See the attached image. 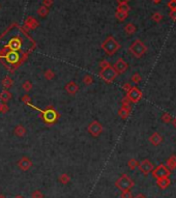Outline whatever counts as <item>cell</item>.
<instances>
[{"mask_svg": "<svg viewBox=\"0 0 176 198\" xmlns=\"http://www.w3.org/2000/svg\"><path fill=\"white\" fill-rule=\"evenodd\" d=\"M101 47H102V49L104 50V52H105L107 55L112 56L120 49V44L115 40L114 37L110 35V37H108L105 41H104Z\"/></svg>", "mask_w": 176, "mask_h": 198, "instance_id": "obj_1", "label": "cell"}, {"mask_svg": "<svg viewBox=\"0 0 176 198\" xmlns=\"http://www.w3.org/2000/svg\"><path fill=\"white\" fill-rule=\"evenodd\" d=\"M134 186H135V183L129 175L127 174H122V175L119 177L117 181L115 182V187L120 191H125V190H131Z\"/></svg>", "mask_w": 176, "mask_h": 198, "instance_id": "obj_2", "label": "cell"}, {"mask_svg": "<svg viewBox=\"0 0 176 198\" xmlns=\"http://www.w3.org/2000/svg\"><path fill=\"white\" fill-rule=\"evenodd\" d=\"M117 76H118V74L116 73V71L114 70V67H113L111 64L107 67L101 69L100 77L106 82V83H112V82L116 79V77Z\"/></svg>", "mask_w": 176, "mask_h": 198, "instance_id": "obj_3", "label": "cell"}, {"mask_svg": "<svg viewBox=\"0 0 176 198\" xmlns=\"http://www.w3.org/2000/svg\"><path fill=\"white\" fill-rule=\"evenodd\" d=\"M129 50L135 57L141 58L146 53V51H147V48H146V46L140 40H136L134 41V43L130 46Z\"/></svg>", "mask_w": 176, "mask_h": 198, "instance_id": "obj_4", "label": "cell"}, {"mask_svg": "<svg viewBox=\"0 0 176 198\" xmlns=\"http://www.w3.org/2000/svg\"><path fill=\"white\" fill-rule=\"evenodd\" d=\"M151 172H152V175L154 179H163V177H169V175L171 174V170H170L166 165L160 164L159 166H157Z\"/></svg>", "mask_w": 176, "mask_h": 198, "instance_id": "obj_5", "label": "cell"}, {"mask_svg": "<svg viewBox=\"0 0 176 198\" xmlns=\"http://www.w3.org/2000/svg\"><path fill=\"white\" fill-rule=\"evenodd\" d=\"M127 99L130 100L131 103L137 104V103L142 99L143 93L137 86H132V88L127 93Z\"/></svg>", "mask_w": 176, "mask_h": 198, "instance_id": "obj_6", "label": "cell"}, {"mask_svg": "<svg viewBox=\"0 0 176 198\" xmlns=\"http://www.w3.org/2000/svg\"><path fill=\"white\" fill-rule=\"evenodd\" d=\"M87 130H88V133L92 136V137L97 138L98 136L103 133V126H102V123L100 122H97V120H93V122H91L88 125Z\"/></svg>", "mask_w": 176, "mask_h": 198, "instance_id": "obj_7", "label": "cell"}, {"mask_svg": "<svg viewBox=\"0 0 176 198\" xmlns=\"http://www.w3.org/2000/svg\"><path fill=\"white\" fill-rule=\"evenodd\" d=\"M138 167H139L140 171H141V172L144 174V175H147V174H149V173L151 172V171L154 169L153 164L151 163V162L149 161V160H147V159L140 162Z\"/></svg>", "mask_w": 176, "mask_h": 198, "instance_id": "obj_8", "label": "cell"}, {"mask_svg": "<svg viewBox=\"0 0 176 198\" xmlns=\"http://www.w3.org/2000/svg\"><path fill=\"white\" fill-rule=\"evenodd\" d=\"M43 114H44L45 120H46L47 123H52L56 122V119H57V117H58V115H57V113H56V111L52 107L51 108L49 107V109H47V110L43 111Z\"/></svg>", "mask_w": 176, "mask_h": 198, "instance_id": "obj_9", "label": "cell"}, {"mask_svg": "<svg viewBox=\"0 0 176 198\" xmlns=\"http://www.w3.org/2000/svg\"><path fill=\"white\" fill-rule=\"evenodd\" d=\"M17 165L22 171H28L32 167L33 164H32V161L28 158V157H22V158L18 161Z\"/></svg>", "mask_w": 176, "mask_h": 198, "instance_id": "obj_10", "label": "cell"}, {"mask_svg": "<svg viewBox=\"0 0 176 198\" xmlns=\"http://www.w3.org/2000/svg\"><path fill=\"white\" fill-rule=\"evenodd\" d=\"M113 67H114V70L116 71V73L119 75V74H123L125 71L127 70L129 64H127V62H125L122 58H119V59H117V61L114 63Z\"/></svg>", "mask_w": 176, "mask_h": 198, "instance_id": "obj_11", "label": "cell"}, {"mask_svg": "<svg viewBox=\"0 0 176 198\" xmlns=\"http://www.w3.org/2000/svg\"><path fill=\"white\" fill-rule=\"evenodd\" d=\"M64 89H65V91H67L68 94H71V96H74V94H76L79 91L80 87H79V85L76 83V82L71 81V82H68L67 85H65Z\"/></svg>", "mask_w": 176, "mask_h": 198, "instance_id": "obj_12", "label": "cell"}, {"mask_svg": "<svg viewBox=\"0 0 176 198\" xmlns=\"http://www.w3.org/2000/svg\"><path fill=\"white\" fill-rule=\"evenodd\" d=\"M24 24H25V27L27 29H29V30H33V29L38 27L40 23H38V21L35 19V18L30 16L25 20V23H24Z\"/></svg>", "mask_w": 176, "mask_h": 198, "instance_id": "obj_13", "label": "cell"}, {"mask_svg": "<svg viewBox=\"0 0 176 198\" xmlns=\"http://www.w3.org/2000/svg\"><path fill=\"white\" fill-rule=\"evenodd\" d=\"M149 142L152 144L153 146H159L163 142V137L157 132H154L152 135L149 137Z\"/></svg>", "mask_w": 176, "mask_h": 198, "instance_id": "obj_14", "label": "cell"}, {"mask_svg": "<svg viewBox=\"0 0 176 198\" xmlns=\"http://www.w3.org/2000/svg\"><path fill=\"white\" fill-rule=\"evenodd\" d=\"M21 46H22V42L18 37H13L8 43V47H10L11 51H18V50H20Z\"/></svg>", "mask_w": 176, "mask_h": 198, "instance_id": "obj_15", "label": "cell"}, {"mask_svg": "<svg viewBox=\"0 0 176 198\" xmlns=\"http://www.w3.org/2000/svg\"><path fill=\"white\" fill-rule=\"evenodd\" d=\"M5 58H6V60L8 61L10 63H17L18 61H19V54H18L17 51H10L7 52L6 56H5Z\"/></svg>", "mask_w": 176, "mask_h": 198, "instance_id": "obj_16", "label": "cell"}, {"mask_svg": "<svg viewBox=\"0 0 176 198\" xmlns=\"http://www.w3.org/2000/svg\"><path fill=\"white\" fill-rule=\"evenodd\" d=\"M131 111H132V107L131 106H127V107H122L118 110V115L120 116L121 119H127L130 116Z\"/></svg>", "mask_w": 176, "mask_h": 198, "instance_id": "obj_17", "label": "cell"}, {"mask_svg": "<svg viewBox=\"0 0 176 198\" xmlns=\"http://www.w3.org/2000/svg\"><path fill=\"white\" fill-rule=\"evenodd\" d=\"M166 166L168 167L170 170L176 169V155H171L168 159H167Z\"/></svg>", "mask_w": 176, "mask_h": 198, "instance_id": "obj_18", "label": "cell"}, {"mask_svg": "<svg viewBox=\"0 0 176 198\" xmlns=\"http://www.w3.org/2000/svg\"><path fill=\"white\" fill-rule=\"evenodd\" d=\"M11 97H13V94H11L7 89H4L0 93V101H1L2 103L10 102L11 100Z\"/></svg>", "mask_w": 176, "mask_h": 198, "instance_id": "obj_19", "label": "cell"}, {"mask_svg": "<svg viewBox=\"0 0 176 198\" xmlns=\"http://www.w3.org/2000/svg\"><path fill=\"white\" fill-rule=\"evenodd\" d=\"M157 184L161 189H167L171 184V181L169 179V177H163V179H157Z\"/></svg>", "mask_w": 176, "mask_h": 198, "instance_id": "obj_20", "label": "cell"}, {"mask_svg": "<svg viewBox=\"0 0 176 198\" xmlns=\"http://www.w3.org/2000/svg\"><path fill=\"white\" fill-rule=\"evenodd\" d=\"M1 83H2V86H3L5 89H8V88H11V86H13L14 80L11 78L10 76H6V77H4V78L2 79Z\"/></svg>", "mask_w": 176, "mask_h": 198, "instance_id": "obj_21", "label": "cell"}, {"mask_svg": "<svg viewBox=\"0 0 176 198\" xmlns=\"http://www.w3.org/2000/svg\"><path fill=\"white\" fill-rule=\"evenodd\" d=\"M14 133L18 137H23V136L26 134V129L24 128L22 125H18L16 128H15Z\"/></svg>", "mask_w": 176, "mask_h": 198, "instance_id": "obj_22", "label": "cell"}, {"mask_svg": "<svg viewBox=\"0 0 176 198\" xmlns=\"http://www.w3.org/2000/svg\"><path fill=\"white\" fill-rule=\"evenodd\" d=\"M115 17L118 21L123 22L127 17H129V13H125V11H116Z\"/></svg>", "mask_w": 176, "mask_h": 198, "instance_id": "obj_23", "label": "cell"}, {"mask_svg": "<svg viewBox=\"0 0 176 198\" xmlns=\"http://www.w3.org/2000/svg\"><path fill=\"white\" fill-rule=\"evenodd\" d=\"M136 30H137V28H136V26L133 24V23H129V24H127V25H125V27H124V31L127 32L129 35L134 34L136 32Z\"/></svg>", "mask_w": 176, "mask_h": 198, "instance_id": "obj_24", "label": "cell"}, {"mask_svg": "<svg viewBox=\"0 0 176 198\" xmlns=\"http://www.w3.org/2000/svg\"><path fill=\"white\" fill-rule=\"evenodd\" d=\"M58 181L61 183L62 185H67L71 182V177L67 173H62L60 176L58 177Z\"/></svg>", "mask_w": 176, "mask_h": 198, "instance_id": "obj_25", "label": "cell"}, {"mask_svg": "<svg viewBox=\"0 0 176 198\" xmlns=\"http://www.w3.org/2000/svg\"><path fill=\"white\" fill-rule=\"evenodd\" d=\"M48 14H49V8L44 6V5H41V6L38 7L37 10V15L41 18H45L48 16Z\"/></svg>", "mask_w": 176, "mask_h": 198, "instance_id": "obj_26", "label": "cell"}, {"mask_svg": "<svg viewBox=\"0 0 176 198\" xmlns=\"http://www.w3.org/2000/svg\"><path fill=\"white\" fill-rule=\"evenodd\" d=\"M127 166H129V168L131 170H135L136 168H138L139 166V163L138 161L136 160V159H130L129 162H127Z\"/></svg>", "mask_w": 176, "mask_h": 198, "instance_id": "obj_27", "label": "cell"}, {"mask_svg": "<svg viewBox=\"0 0 176 198\" xmlns=\"http://www.w3.org/2000/svg\"><path fill=\"white\" fill-rule=\"evenodd\" d=\"M32 87H33V85H32L31 81H29V80H26V81L22 84V89H23L24 91H26V93L30 91V90L32 89Z\"/></svg>", "mask_w": 176, "mask_h": 198, "instance_id": "obj_28", "label": "cell"}, {"mask_svg": "<svg viewBox=\"0 0 176 198\" xmlns=\"http://www.w3.org/2000/svg\"><path fill=\"white\" fill-rule=\"evenodd\" d=\"M44 77H45V78H46L47 79V80H52V79H54L55 78V73L54 72H53V71L52 70H47L46 71V72H45L44 73Z\"/></svg>", "mask_w": 176, "mask_h": 198, "instance_id": "obj_29", "label": "cell"}, {"mask_svg": "<svg viewBox=\"0 0 176 198\" xmlns=\"http://www.w3.org/2000/svg\"><path fill=\"white\" fill-rule=\"evenodd\" d=\"M82 82L84 83L85 85H91L92 83H93V77L90 76V75H86L83 77V79H82Z\"/></svg>", "mask_w": 176, "mask_h": 198, "instance_id": "obj_30", "label": "cell"}, {"mask_svg": "<svg viewBox=\"0 0 176 198\" xmlns=\"http://www.w3.org/2000/svg\"><path fill=\"white\" fill-rule=\"evenodd\" d=\"M172 116H171V114H169L168 112H165V113H163L162 115V120L165 123H171L172 122Z\"/></svg>", "mask_w": 176, "mask_h": 198, "instance_id": "obj_31", "label": "cell"}, {"mask_svg": "<svg viewBox=\"0 0 176 198\" xmlns=\"http://www.w3.org/2000/svg\"><path fill=\"white\" fill-rule=\"evenodd\" d=\"M117 11L129 13V11H130V6H129V4H127V3H119L118 7H117Z\"/></svg>", "mask_w": 176, "mask_h": 198, "instance_id": "obj_32", "label": "cell"}, {"mask_svg": "<svg viewBox=\"0 0 176 198\" xmlns=\"http://www.w3.org/2000/svg\"><path fill=\"white\" fill-rule=\"evenodd\" d=\"M44 194L40 190H34L31 193V198H44Z\"/></svg>", "mask_w": 176, "mask_h": 198, "instance_id": "obj_33", "label": "cell"}, {"mask_svg": "<svg viewBox=\"0 0 176 198\" xmlns=\"http://www.w3.org/2000/svg\"><path fill=\"white\" fill-rule=\"evenodd\" d=\"M120 198H133V194H132V192H131L130 190L121 191Z\"/></svg>", "mask_w": 176, "mask_h": 198, "instance_id": "obj_34", "label": "cell"}, {"mask_svg": "<svg viewBox=\"0 0 176 198\" xmlns=\"http://www.w3.org/2000/svg\"><path fill=\"white\" fill-rule=\"evenodd\" d=\"M141 80H142V77L138 73H135L132 76V81L134 82V83H139V82L141 81Z\"/></svg>", "mask_w": 176, "mask_h": 198, "instance_id": "obj_35", "label": "cell"}, {"mask_svg": "<svg viewBox=\"0 0 176 198\" xmlns=\"http://www.w3.org/2000/svg\"><path fill=\"white\" fill-rule=\"evenodd\" d=\"M162 19H163V16L159 13V11H157V13H154L152 15V20L154 22H160V21H162Z\"/></svg>", "mask_w": 176, "mask_h": 198, "instance_id": "obj_36", "label": "cell"}, {"mask_svg": "<svg viewBox=\"0 0 176 198\" xmlns=\"http://www.w3.org/2000/svg\"><path fill=\"white\" fill-rule=\"evenodd\" d=\"M167 5L171 11H176V0H170Z\"/></svg>", "mask_w": 176, "mask_h": 198, "instance_id": "obj_37", "label": "cell"}, {"mask_svg": "<svg viewBox=\"0 0 176 198\" xmlns=\"http://www.w3.org/2000/svg\"><path fill=\"white\" fill-rule=\"evenodd\" d=\"M8 110H10V108H8L7 106V103H2L1 109H0V113H6Z\"/></svg>", "mask_w": 176, "mask_h": 198, "instance_id": "obj_38", "label": "cell"}, {"mask_svg": "<svg viewBox=\"0 0 176 198\" xmlns=\"http://www.w3.org/2000/svg\"><path fill=\"white\" fill-rule=\"evenodd\" d=\"M121 105H122V107H127V106H131V102H130V100L127 99V96H125V97H123V99H122Z\"/></svg>", "mask_w": 176, "mask_h": 198, "instance_id": "obj_39", "label": "cell"}, {"mask_svg": "<svg viewBox=\"0 0 176 198\" xmlns=\"http://www.w3.org/2000/svg\"><path fill=\"white\" fill-rule=\"evenodd\" d=\"M53 4V0H43V5L46 7H51Z\"/></svg>", "mask_w": 176, "mask_h": 198, "instance_id": "obj_40", "label": "cell"}, {"mask_svg": "<svg viewBox=\"0 0 176 198\" xmlns=\"http://www.w3.org/2000/svg\"><path fill=\"white\" fill-rule=\"evenodd\" d=\"M22 101L25 103V104H30V101H31V99H30V97L29 96H23L22 97Z\"/></svg>", "mask_w": 176, "mask_h": 198, "instance_id": "obj_41", "label": "cell"}, {"mask_svg": "<svg viewBox=\"0 0 176 198\" xmlns=\"http://www.w3.org/2000/svg\"><path fill=\"white\" fill-rule=\"evenodd\" d=\"M109 66H110V63H109L107 60H102V61L100 62L101 69H104V67H109Z\"/></svg>", "mask_w": 176, "mask_h": 198, "instance_id": "obj_42", "label": "cell"}, {"mask_svg": "<svg viewBox=\"0 0 176 198\" xmlns=\"http://www.w3.org/2000/svg\"><path fill=\"white\" fill-rule=\"evenodd\" d=\"M131 88H132V85H131L130 83H125V84H123V86H122V89H123L124 91H129Z\"/></svg>", "mask_w": 176, "mask_h": 198, "instance_id": "obj_43", "label": "cell"}, {"mask_svg": "<svg viewBox=\"0 0 176 198\" xmlns=\"http://www.w3.org/2000/svg\"><path fill=\"white\" fill-rule=\"evenodd\" d=\"M169 17L171 18L173 21H176V11H170Z\"/></svg>", "mask_w": 176, "mask_h": 198, "instance_id": "obj_44", "label": "cell"}, {"mask_svg": "<svg viewBox=\"0 0 176 198\" xmlns=\"http://www.w3.org/2000/svg\"><path fill=\"white\" fill-rule=\"evenodd\" d=\"M133 198H147L145 196L144 194H142V193H140V194H137L135 197H133Z\"/></svg>", "mask_w": 176, "mask_h": 198, "instance_id": "obj_45", "label": "cell"}, {"mask_svg": "<svg viewBox=\"0 0 176 198\" xmlns=\"http://www.w3.org/2000/svg\"><path fill=\"white\" fill-rule=\"evenodd\" d=\"M116 1H117L118 3H127L130 0H116Z\"/></svg>", "mask_w": 176, "mask_h": 198, "instance_id": "obj_46", "label": "cell"}, {"mask_svg": "<svg viewBox=\"0 0 176 198\" xmlns=\"http://www.w3.org/2000/svg\"><path fill=\"white\" fill-rule=\"evenodd\" d=\"M172 123H173V126H174V128H176V117H174L172 119Z\"/></svg>", "mask_w": 176, "mask_h": 198, "instance_id": "obj_47", "label": "cell"}, {"mask_svg": "<svg viewBox=\"0 0 176 198\" xmlns=\"http://www.w3.org/2000/svg\"><path fill=\"white\" fill-rule=\"evenodd\" d=\"M161 1H162V0H152V2L154 4H159Z\"/></svg>", "mask_w": 176, "mask_h": 198, "instance_id": "obj_48", "label": "cell"}, {"mask_svg": "<svg viewBox=\"0 0 176 198\" xmlns=\"http://www.w3.org/2000/svg\"><path fill=\"white\" fill-rule=\"evenodd\" d=\"M15 198H25V197L22 196V195H17V196H15Z\"/></svg>", "mask_w": 176, "mask_h": 198, "instance_id": "obj_49", "label": "cell"}, {"mask_svg": "<svg viewBox=\"0 0 176 198\" xmlns=\"http://www.w3.org/2000/svg\"><path fill=\"white\" fill-rule=\"evenodd\" d=\"M0 198H6V197H5V195L3 194H0Z\"/></svg>", "mask_w": 176, "mask_h": 198, "instance_id": "obj_50", "label": "cell"}, {"mask_svg": "<svg viewBox=\"0 0 176 198\" xmlns=\"http://www.w3.org/2000/svg\"><path fill=\"white\" fill-rule=\"evenodd\" d=\"M1 106H2V102L0 101V109H1Z\"/></svg>", "mask_w": 176, "mask_h": 198, "instance_id": "obj_51", "label": "cell"}]
</instances>
